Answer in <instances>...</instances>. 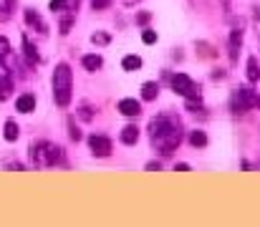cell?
<instances>
[{
  "label": "cell",
  "mask_w": 260,
  "mask_h": 227,
  "mask_svg": "<svg viewBox=\"0 0 260 227\" xmlns=\"http://www.w3.org/2000/svg\"><path fill=\"white\" fill-rule=\"evenodd\" d=\"M121 66H124V71H137V69H142V58L139 56H126L121 61Z\"/></svg>",
  "instance_id": "obj_16"
},
{
  "label": "cell",
  "mask_w": 260,
  "mask_h": 227,
  "mask_svg": "<svg viewBox=\"0 0 260 227\" xmlns=\"http://www.w3.org/2000/svg\"><path fill=\"white\" fill-rule=\"evenodd\" d=\"M15 109H18L20 114H30V111L36 109V96H33V93H23V96H18Z\"/></svg>",
  "instance_id": "obj_8"
},
{
  "label": "cell",
  "mask_w": 260,
  "mask_h": 227,
  "mask_svg": "<svg viewBox=\"0 0 260 227\" xmlns=\"http://www.w3.org/2000/svg\"><path fill=\"white\" fill-rule=\"evenodd\" d=\"M30 161L33 167H56L63 161V149L51 142H38L30 147Z\"/></svg>",
  "instance_id": "obj_3"
},
{
  "label": "cell",
  "mask_w": 260,
  "mask_h": 227,
  "mask_svg": "<svg viewBox=\"0 0 260 227\" xmlns=\"http://www.w3.org/2000/svg\"><path fill=\"white\" fill-rule=\"evenodd\" d=\"M255 106H258V109H260V96H258V99H255Z\"/></svg>",
  "instance_id": "obj_29"
},
{
  "label": "cell",
  "mask_w": 260,
  "mask_h": 227,
  "mask_svg": "<svg viewBox=\"0 0 260 227\" xmlns=\"http://www.w3.org/2000/svg\"><path fill=\"white\" fill-rule=\"evenodd\" d=\"M119 111H121L124 116H139V114H142V104H139L137 99H121V101H119Z\"/></svg>",
  "instance_id": "obj_7"
},
{
  "label": "cell",
  "mask_w": 260,
  "mask_h": 227,
  "mask_svg": "<svg viewBox=\"0 0 260 227\" xmlns=\"http://www.w3.org/2000/svg\"><path fill=\"white\" fill-rule=\"evenodd\" d=\"M240 46H243V30H240V28H235V30L230 33V56H233V58H238Z\"/></svg>",
  "instance_id": "obj_9"
},
{
  "label": "cell",
  "mask_w": 260,
  "mask_h": 227,
  "mask_svg": "<svg viewBox=\"0 0 260 227\" xmlns=\"http://www.w3.org/2000/svg\"><path fill=\"white\" fill-rule=\"evenodd\" d=\"M88 147H91V151H93L96 156H109V154H111V142H109L106 137H99V134H93V137L88 139Z\"/></svg>",
  "instance_id": "obj_6"
},
{
  "label": "cell",
  "mask_w": 260,
  "mask_h": 227,
  "mask_svg": "<svg viewBox=\"0 0 260 227\" xmlns=\"http://www.w3.org/2000/svg\"><path fill=\"white\" fill-rule=\"evenodd\" d=\"M142 41H144V43H154V41H157V33H154V30H144V33H142Z\"/></svg>",
  "instance_id": "obj_23"
},
{
  "label": "cell",
  "mask_w": 260,
  "mask_h": 227,
  "mask_svg": "<svg viewBox=\"0 0 260 227\" xmlns=\"http://www.w3.org/2000/svg\"><path fill=\"white\" fill-rule=\"evenodd\" d=\"M149 134H152V144L162 154H172L179 142H182V132H179V121H174L170 116H159L152 119L149 124Z\"/></svg>",
  "instance_id": "obj_1"
},
{
  "label": "cell",
  "mask_w": 260,
  "mask_h": 227,
  "mask_svg": "<svg viewBox=\"0 0 260 227\" xmlns=\"http://www.w3.org/2000/svg\"><path fill=\"white\" fill-rule=\"evenodd\" d=\"M8 53H10V43H8V38H0V61H3Z\"/></svg>",
  "instance_id": "obj_22"
},
{
  "label": "cell",
  "mask_w": 260,
  "mask_h": 227,
  "mask_svg": "<svg viewBox=\"0 0 260 227\" xmlns=\"http://www.w3.org/2000/svg\"><path fill=\"white\" fill-rule=\"evenodd\" d=\"M91 5H93V10H104L111 5V0H91Z\"/></svg>",
  "instance_id": "obj_24"
},
{
  "label": "cell",
  "mask_w": 260,
  "mask_h": 227,
  "mask_svg": "<svg viewBox=\"0 0 260 227\" xmlns=\"http://www.w3.org/2000/svg\"><path fill=\"white\" fill-rule=\"evenodd\" d=\"M18 137H20V129H18V124H15L13 119H8V121H5V139H8V142H15Z\"/></svg>",
  "instance_id": "obj_15"
},
{
  "label": "cell",
  "mask_w": 260,
  "mask_h": 227,
  "mask_svg": "<svg viewBox=\"0 0 260 227\" xmlns=\"http://www.w3.org/2000/svg\"><path fill=\"white\" fill-rule=\"evenodd\" d=\"M248 81H260V63H258V58L253 56V58H248Z\"/></svg>",
  "instance_id": "obj_14"
},
{
  "label": "cell",
  "mask_w": 260,
  "mask_h": 227,
  "mask_svg": "<svg viewBox=\"0 0 260 227\" xmlns=\"http://www.w3.org/2000/svg\"><path fill=\"white\" fill-rule=\"evenodd\" d=\"M170 83H172V88L177 93H182L184 99H189V101H200V86L189 78V76L184 74H174L170 78Z\"/></svg>",
  "instance_id": "obj_4"
},
{
  "label": "cell",
  "mask_w": 260,
  "mask_h": 227,
  "mask_svg": "<svg viewBox=\"0 0 260 227\" xmlns=\"http://www.w3.org/2000/svg\"><path fill=\"white\" fill-rule=\"evenodd\" d=\"M147 169H149V172H159V161H149Z\"/></svg>",
  "instance_id": "obj_26"
},
{
  "label": "cell",
  "mask_w": 260,
  "mask_h": 227,
  "mask_svg": "<svg viewBox=\"0 0 260 227\" xmlns=\"http://www.w3.org/2000/svg\"><path fill=\"white\" fill-rule=\"evenodd\" d=\"M189 144H192V147H205V144H207L205 132H192V134H189Z\"/></svg>",
  "instance_id": "obj_18"
},
{
  "label": "cell",
  "mask_w": 260,
  "mask_h": 227,
  "mask_svg": "<svg viewBox=\"0 0 260 227\" xmlns=\"http://www.w3.org/2000/svg\"><path fill=\"white\" fill-rule=\"evenodd\" d=\"M66 8H69L66 0H51V10H53V13H63Z\"/></svg>",
  "instance_id": "obj_19"
},
{
  "label": "cell",
  "mask_w": 260,
  "mask_h": 227,
  "mask_svg": "<svg viewBox=\"0 0 260 227\" xmlns=\"http://www.w3.org/2000/svg\"><path fill=\"white\" fill-rule=\"evenodd\" d=\"M13 3H15V0H0V15H3V18H8V15H10Z\"/></svg>",
  "instance_id": "obj_20"
},
{
  "label": "cell",
  "mask_w": 260,
  "mask_h": 227,
  "mask_svg": "<svg viewBox=\"0 0 260 227\" xmlns=\"http://www.w3.org/2000/svg\"><path fill=\"white\" fill-rule=\"evenodd\" d=\"M23 48H25V58H28V63H30V66H36V63L41 61V56H38V51L30 46V41H28V38H23Z\"/></svg>",
  "instance_id": "obj_13"
},
{
  "label": "cell",
  "mask_w": 260,
  "mask_h": 227,
  "mask_svg": "<svg viewBox=\"0 0 260 227\" xmlns=\"http://www.w3.org/2000/svg\"><path fill=\"white\" fill-rule=\"evenodd\" d=\"M157 96H159V86H157V83L149 81V83L142 86V99H144V101H154Z\"/></svg>",
  "instance_id": "obj_12"
},
{
  "label": "cell",
  "mask_w": 260,
  "mask_h": 227,
  "mask_svg": "<svg viewBox=\"0 0 260 227\" xmlns=\"http://www.w3.org/2000/svg\"><path fill=\"white\" fill-rule=\"evenodd\" d=\"M187 169H189L187 164H177V167H174V172H187Z\"/></svg>",
  "instance_id": "obj_28"
},
{
  "label": "cell",
  "mask_w": 260,
  "mask_h": 227,
  "mask_svg": "<svg viewBox=\"0 0 260 227\" xmlns=\"http://www.w3.org/2000/svg\"><path fill=\"white\" fill-rule=\"evenodd\" d=\"M91 43L106 46V43H109V36H106V33H93V36H91Z\"/></svg>",
  "instance_id": "obj_21"
},
{
  "label": "cell",
  "mask_w": 260,
  "mask_h": 227,
  "mask_svg": "<svg viewBox=\"0 0 260 227\" xmlns=\"http://www.w3.org/2000/svg\"><path fill=\"white\" fill-rule=\"evenodd\" d=\"M25 20H28V25L38 28V33H46V30H48V25H46V23L41 20V15L33 13V10H25Z\"/></svg>",
  "instance_id": "obj_11"
},
{
  "label": "cell",
  "mask_w": 260,
  "mask_h": 227,
  "mask_svg": "<svg viewBox=\"0 0 260 227\" xmlns=\"http://www.w3.org/2000/svg\"><path fill=\"white\" fill-rule=\"evenodd\" d=\"M147 20H149V13H139V15H137V23H142V25H144Z\"/></svg>",
  "instance_id": "obj_25"
},
{
  "label": "cell",
  "mask_w": 260,
  "mask_h": 227,
  "mask_svg": "<svg viewBox=\"0 0 260 227\" xmlns=\"http://www.w3.org/2000/svg\"><path fill=\"white\" fill-rule=\"evenodd\" d=\"M71 139L79 142V139H81V132H79V129H71Z\"/></svg>",
  "instance_id": "obj_27"
},
{
  "label": "cell",
  "mask_w": 260,
  "mask_h": 227,
  "mask_svg": "<svg viewBox=\"0 0 260 227\" xmlns=\"http://www.w3.org/2000/svg\"><path fill=\"white\" fill-rule=\"evenodd\" d=\"M84 69L86 71H99L101 69V56H84Z\"/></svg>",
  "instance_id": "obj_17"
},
{
  "label": "cell",
  "mask_w": 260,
  "mask_h": 227,
  "mask_svg": "<svg viewBox=\"0 0 260 227\" xmlns=\"http://www.w3.org/2000/svg\"><path fill=\"white\" fill-rule=\"evenodd\" d=\"M71 86H74V76H71L69 63H58L56 74H53V99L58 106L71 104Z\"/></svg>",
  "instance_id": "obj_2"
},
{
  "label": "cell",
  "mask_w": 260,
  "mask_h": 227,
  "mask_svg": "<svg viewBox=\"0 0 260 227\" xmlns=\"http://www.w3.org/2000/svg\"><path fill=\"white\" fill-rule=\"evenodd\" d=\"M255 91L253 88H238L235 91V96H233V109H235V114H245L248 109H253L255 106Z\"/></svg>",
  "instance_id": "obj_5"
},
{
  "label": "cell",
  "mask_w": 260,
  "mask_h": 227,
  "mask_svg": "<svg viewBox=\"0 0 260 227\" xmlns=\"http://www.w3.org/2000/svg\"><path fill=\"white\" fill-rule=\"evenodd\" d=\"M121 142H124V144H137V142H139V129H137L134 124L124 126V129H121Z\"/></svg>",
  "instance_id": "obj_10"
}]
</instances>
